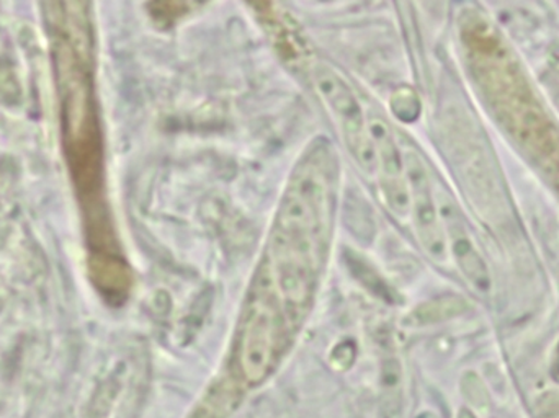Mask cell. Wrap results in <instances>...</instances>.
<instances>
[{"instance_id":"cell-1","label":"cell","mask_w":559,"mask_h":418,"mask_svg":"<svg viewBox=\"0 0 559 418\" xmlns=\"http://www.w3.org/2000/svg\"><path fill=\"white\" fill-rule=\"evenodd\" d=\"M312 81L350 156L365 174L377 176V151L370 133V117L354 88L335 69L325 64L316 65Z\"/></svg>"},{"instance_id":"cell-2","label":"cell","mask_w":559,"mask_h":418,"mask_svg":"<svg viewBox=\"0 0 559 418\" xmlns=\"http://www.w3.org/2000/svg\"><path fill=\"white\" fill-rule=\"evenodd\" d=\"M278 299L275 286L255 289L254 299L246 311L239 341V363L251 383L264 380L277 357L282 337Z\"/></svg>"},{"instance_id":"cell-3","label":"cell","mask_w":559,"mask_h":418,"mask_svg":"<svg viewBox=\"0 0 559 418\" xmlns=\"http://www.w3.org/2000/svg\"><path fill=\"white\" fill-rule=\"evenodd\" d=\"M404 169L409 189V220L420 247L436 262L447 260V234L440 216L439 203L426 164L416 151L403 147Z\"/></svg>"},{"instance_id":"cell-4","label":"cell","mask_w":559,"mask_h":418,"mask_svg":"<svg viewBox=\"0 0 559 418\" xmlns=\"http://www.w3.org/2000/svg\"><path fill=\"white\" fill-rule=\"evenodd\" d=\"M370 117V133L377 151V176L384 205L397 219L409 220V189L404 169L403 147L390 124L377 115Z\"/></svg>"},{"instance_id":"cell-5","label":"cell","mask_w":559,"mask_h":418,"mask_svg":"<svg viewBox=\"0 0 559 418\" xmlns=\"http://www.w3.org/2000/svg\"><path fill=\"white\" fill-rule=\"evenodd\" d=\"M440 216H442L443 227L449 239L452 240V252L455 255L456 263L463 275L473 283L478 289H488L489 276L481 256L473 247L468 239L465 226L460 220L459 213L449 203L439 206Z\"/></svg>"},{"instance_id":"cell-6","label":"cell","mask_w":559,"mask_h":418,"mask_svg":"<svg viewBox=\"0 0 559 418\" xmlns=\"http://www.w3.org/2000/svg\"><path fill=\"white\" fill-rule=\"evenodd\" d=\"M459 418H476L475 414L472 413V410L463 409L462 413H460Z\"/></svg>"}]
</instances>
